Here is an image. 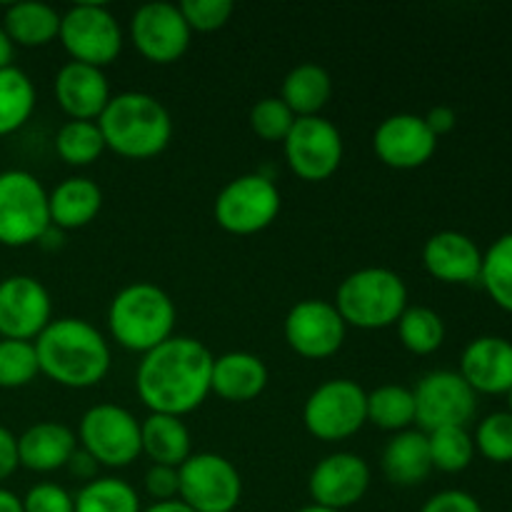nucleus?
Returning a JSON list of instances; mask_svg holds the SVG:
<instances>
[{"label": "nucleus", "instance_id": "2eb2a0df", "mask_svg": "<svg viewBox=\"0 0 512 512\" xmlns=\"http://www.w3.org/2000/svg\"><path fill=\"white\" fill-rule=\"evenodd\" d=\"M193 30L173 3L140 5L130 18V40L148 63H178L190 48Z\"/></svg>", "mask_w": 512, "mask_h": 512}, {"label": "nucleus", "instance_id": "6e6552de", "mask_svg": "<svg viewBox=\"0 0 512 512\" xmlns=\"http://www.w3.org/2000/svg\"><path fill=\"white\" fill-rule=\"evenodd\" d=\"M58 40L73 63L103 70L123 53V28L108 5L78 3L60 15Z\"/></svg>", "mask_w": 512, "mask_h": 512}, {"label": "nucleus", "instance_id": "c03bdc74", "mask_svg": "<svg viewBox=\"0 0 512 512\" xmlns=\"http://www.w3.org/2000/svg\"><path fill=\"white\" fill-rule=\"evenodd\" d=\"M423 120L430 128V133H433L435 138H440V135H448L450 130L455 128L458 115H455V110L448 108V105H435V108L428 110V115H423Z\"/></svg>", "mask_w": 512, "mask_h": 512}, {"label": "nucleus", "instance_id": "8fccbe9b", "mask_svg": "<svg viewBox=\"0 0 512 512\" xmlns=\"http://www.w3.org/2000/svg\"><path fill=\"white\" fill-rule=\"evenodd\" d=\"M298 512H338V510H330V508H323V505L310 503V505H305V508H300Z\"/></svg>", "mask_w": 512, "mask_h": 512}, {"label": "nucleus", "instance_id": "7c9ffc66", "mask_svg": "<svg viewBox=\"0 0 512 512\" xmlns=\"http://www.w3.org/2000/svg\"><path fill=\"white\" fill-rule=\"evenodd\" d=\"M75 498V512H143L140 495L128 480L95 478L85 483Z\"/></svg>", "mask_w": 512, "mask_h": 512}, {"label": "nucleus", "instance_id": "473e14b6", "mask_svg": "<svg viewBox=\"0 0 512 512\" xmlns=\"http://www.w3.org/2000/svg\"><path fill=\"white\" fill-rule=\"evenodd\" d=\"M55 153L65 165L85 168L105 153V140L98 123L90 120H68L55 135Z\"/></svg>", "mask_w": 512, "mask_h": 512}, {"label": "nucleus", "instance_id": "9d476101", "mask_svg": "<svg viewBox=\"0 0 512 512\" xmlns=\"http://www.w3.org/2000/svg\"><path fill=\"white\" fill-rule=\"evenodd\" d=\"M280 190L263 173L238 175L218 193L213 203L215 223L230 235H255L278 220Z\"/></svg>", "mask_w": 512, "mask_h": 512}, {"label": "nucleus", "instance_id": "bb28decb", "mask_svg": "<svg viewBox=\"0 0 512 512\" xmlns=\"http://www.w3.org/2000/svg\"><path fill=\"white\" fill-rule=\"evenodd\" d=\"M333 98V78L315 63L295 65L283 80L280 100L293 110L295 118H313Z\"/></svg>", "mask_w": 512, "mask_h": 512}, {"label": "nucleus", "instance_id": "2f4dec72", "mask_svg": "<svg viewBox=\"0 0 512 512\" xmlns=\"http://www.w3.org/2000/svg\"><path fill=\"white\" fill-rule=\"evenodd\" d=\"M403 348L413 355H433L445 343V323L428 305H408L395 323Z\"/></svg>", "mask_w": 512, "mask_h": 512}, {"label": "nucleus", "instance_id": "393cba45", "mask_svg": "<svg viewBox=\"0 0 512 512\" xmlns=\"http://www.w3.org/2000/svg\"><path fill=\"white\" fill-rule=\"evenodd\" d=\"M380 468H383L385 478L400 488H413V485L425 483L428 475L433 473L428 435L423 430L395 433V438L385 445Z\"/></svg>", "mask_w": 512, "mask_h": 512}, {"label": "nucleus", "instance_id": "6ab92c4d", "mask_svg": "<svg viewBox=\"0 0 512 512\" xmlns=\"http://www.w3.org/2000/svg\"><path fill=\"white\" fill-rule=\"evenodd\" d=\"M53 93L60 110L70 120H90L98 123L103 110L110 103L108 78L100 68L83 63H65L53 80Z\"/></svg>", "mask_w": 512, "mask_h": 512}, {"label": "nucleus", "instance_id": "e433bc0d", "mask_svg": "<svg viewBox=\"0 0 512 512\" xmlns=\"http://www.w3.org/2000/svg\"><path fill=\"white\" fill-rule=\"evenodd\" d=\"M475 450L490 463H512V415L493 413L475 430Z\"/></svg>", "mask_w": 512, "mask_h": 512}, {"label": "nucleus", "instance_id": "dca6fc26", "mask_svg": "<svg viewBox=\"0 0 512 512\" xmlns=\"http://www.w3.org/2000/svg\"><path fill=\"white\" fill-rule=\"evenodd\" d=\"M53 320L48 288L33 275H10L0 283V338L35 343Z\"/></svg>", "mask_w": 512, "mask_h": 512}, {"label": "nucleus", "instance_id": "20e7f679", "mask_svg": "<svg viewBox=\"0 0 512 512\" xmlns=\"http://www.w3.org/2000/svg\"><path fill=\"white\" fill-rule=\"evenodd\" d=\"M173 298L155 283L125 285L115 293L108 308V330L120 348L130 353H150L175 335Z\"/></svg>", "mask_w": 512, "mask_h": 512}, {"label": "nucleus", "instance_id": "4be33fe9", "mask_svg": "<svg viewBox=\"0 0 512 512\" xmlns=\"http://www.w3.org/2000/svg\"><path fill=\"white\" fill-rule=\"evenodd\" d=\"M268 365L263 358L245 350L223 353L213 360L210 393L225 403H250L268 388Z\"/></svg>", "mask_w": 512, "mask_h": 512}, {"label": "nucleus", "instance_id": "ddd939ff", "mask_svg": "<svg viewBox=\"0 0 512 512\" xmlns=\"http://www.w3.org/2000/svg\"><path fill=\"white\" fill-rule=\"evenodd\" d=\"M415 423L423 433L438 428H468L478 410V395L455 370H433L413 388Z\"/></svg>", "mask_w": 512, "mask_h": 512}, {"label": "nucleus", "instance_id": "f704fd0d", "mask_svg": "<svg viewBox=\"0 0 512 512\" xmlns=\"http://www.w3.org/2000/svg\"><path fill=\"white\" fill-rule=\"evenodd\" d=\"M428 435L430 463L440 473H463L475 458V443L465 428H438Z\"/></svg>", "mask_w": 512, "mask_h": 512}, {"label": "nucleus", "instance_id": "72a5a7b5", "mask_svg": "<svg viewBox=\"0 0 512 512\" xmlns=\"http://www.w3.org/2000/svg\"><path fill=\"white\" fill-rule=\"evenodd\" d=\"M480 283L498 308L512 313V233L500 235L483 253Z\"/></svg>", "mask_w": 512, "mask_h": 512}, {"label": "nucleus", "instance_id": "423d86ee", "mask_svg": "<svg viewBox=\"0 0 512 512\" xmlns=\"http://www.w3.org/2000/svg\"><path fill=\"white\" fill-rule=\"evenodd\" d=\"M53 228L48 210V190L28 170L0 173V245L25 248L43 240Z\"/></svg>", "mask_w": 512, "mask_h": 512}, {"label": "nucleus", "instance_id": "ea45409f", "mask_svg": "<svg viewBox=\"0 0 512 512\" xmlns=\"http://www.w3.org/2000/svg\"><path fill=\"white\" fill-rule=\"evenodd\" d=\"M25 512H75L73 493L58 483H38L25 493Z\"/></svg>", "mask_w": 512, "mask_h": 512}, {"label": "nucleus", "instance_id": "a878e982", "mask_svg": "<svg viewBox=\"0 0 512 512\" xmlns=\"http://www.w3.org/2000/svg\"><path fill=\"white\" fill-rule=\"evenodd\" d=\"M140 450L153 465L180 468L193 455V438L183 418L150 413L140 420Z\"/></svg>", "mask_w": 512, "mask_h": 512}, {"label": "nucleus", "instance_id": "c85d7f7f", "mask_svg": "<svg viewBox=\"0 0 512 512\" xmlns=\"http://www.w3.org/2000/svg\"><path fill=\"white\" fill-rule=\"evenodd\" d=\"M35 85L20 68L0 70V138L23 128L35 110Z\"/></svg>", "mask_w": 512, "mask_h": 512}, {"label": "nucleus", "instance_id": "f257e3e1", "mask_svg": "<svg viewBox=\"0 0 512 512\" xmlns=\"http://www.w3.org/2000/svg\"><path fill=\"white\" fill-rule=\"evenodd\" d=\"M213 360L208 345L188 335H173L143 355L135 370V393L150 413L183 418L210 395Z\"/></svg>", "mask_w": 512, "mask_h": 512}, {"label": "nucleus", "instance_id": "a18cd8bd", "mask_svg": "<svg viewBox=\"0 0 512 512\" xmlns=\"http://www.w3.org/2000/svg\"><path fill=\"white\" fill-rule=\"evenodd\" d=\"M65 468L70 470V475H73V478L83 480V485H85V483H90V480L98 478L100 465L95 463V460L90 458V455L85 453V450L78 445V450H75L73 458L68 460V465H65Z\"/></svg>", "mask_w": 512, "mask_h": 512}, {"label": "nucleus", "instance_id": "a211bd4d", "mask_svg": "<svg viewBox=\"0 0 512 512\" xmlns=\"http://www.w3.org/2000/svg\"><path fill=\"white\" fill-rule=\"evenodd\" d=\"M370 488V465L355 453H333L320 460L308 478L315 505L345 512L358 505Z\"/></svg>", "mask_w": 512, "mask_h": 512}, {"label": "nucleus", "instance_id": "3c124183", "mask_svg": "<svg viewBox=\"0 0 512 512\" xmlns=\"http://www.w3.org/2000/svg\"><path fill=\"white\" fill-rule=\"evenodd\" d=\"M508 413L512 415V390L508 393Z\"/></svg>", "mask_w": 512, "mask_h": 512}, {"label": "nucleus", "instance_id": "b1692460", "mask_svg": "<svg viewBox=\"0 0 512 512\" xmlns=\"http://www.w3.org/2000/svg\"><path fill=\"white\" fill-rule=\"evenodd\" d=\"M103 208V190L95 180L73 175L48 193L50 225L55 230H80L93 223Z\"/></svg>", "mask_w": 512, "mask_h": 512}, {"label": "nucleus", "instance_id": "4468645a", "mask_svg": "<svg viewBox=\"0 0 512 512\" xmlns=\"http://www.w3.org/2000/svg\"><path fill=\"white\" fill-rule=\"evenodd\" d=\"M288 348L305 360H328L343 348L348 325L328 300L305 298L288 310L283 323Z\"/></svg>", "mask_w": 512, "mask_h": 512}, {"label": "nucleus", "instance_id": "9b49d317", "mask_svg": "<svg viewBox=\"0 0 512 512\" xmlns=\"http://www.w3.org/2000/svg\"><path fill=\"white\" fill-rule=\"evenodd\" d=\"M180 503L193 512H233L243 498V478L218 453H193L178 468Z\"/></svg>", "mask_w": 512, "mask_h": 512}, {"label": "nucleus", "instance_id": "5701e85b", "mask_svg": "<svg viewBox=\"0 0 512 512\" xmlns=\"http://www.w3.org/2000/svg\"><path fill=\"white\" fill-rule=\"evenodd\" d=\"M78 450V435L63 423H35L18 438V460L33 473L65 468Z\"/></svg>", "mask_w": 512, "mask_h": 512}, {"label": "nucleus", "instance_id": "cd10ccee", "mask_svg": "<svg viewBox=\"0 0 512 512\" xmlns=\"http://www.w3.org/2000/svg\"><path fill=\"white\" fill-rule=\"evenodd\" d=\"M3 30L8 33L10 43L23 48H43L58 40L60 13L45 3H13L5 10Z\"/></svg>", "mask_w": 512, "mask_h": 512}, {"label": "nucleus", "instance_id": "09e8293b", "mask_svg": "<svg viewBox=\"0 0 512 512\" xmlns=\"http://www.w3.org/2000/svg\"><path fill=\"white\" fill-rule=\"evenodd\" d=\"M143 512H193L185 503L180 500H170V503H153L148 508H143Z\"/></svg>", "mask_w": 512, "mask_h": 512}, {"label": "nucleus", "instance_id": "f8f14e48", "mask_svg": "<svg viewBox=\"0 0 512 512\" xmlns=\"http://www.w3.org/2000/svg\"><path fill=\"white\" fill-rule=\"evenodd\" d=\"M343 135L323 115L298 118L283 140L288 168L305 183H323L338 173L343 163Z\"/></svg>", "mask_w": 512, "mask_h": 512}, {"label": "nucleus", "instance_id": "0eeeda50", "mask_svg": "<svg viewBox=\"0 0 512 512\" xmlns=\"http://www.w3.org/2000/svg\"><path fill=\"white\" fill-rule=\"evenodd\" d=\"M365 423H368V393L355 380H325L303 405L305 430L323 443H343L358 435Z\"/></svg>", "mask_w": 512, "mask_h": 512}, {"label": "nucleus", "instance_id": "aec40b11", "mask_svg": "<svg viewBox=\"0 0 512 512\" xmlns=\"http://www.w3.org/2000/svg\"><path fill=\"white\" fill-rule=\"evenodd\" d=\"M423 265L440 283H480L483 250L465 233H458V230H440V233L430 235L428 243H425Z\"/></svg>", "mask_w": 512, "mask_h": 512}, {"label": "nucleus", "instance_id": "39448f33", "mask_svg": "<svg viewBox=\"0 0 512 512\" xmlns=\"http://www.w3.org/2000/svg\"><path fill=\"white\" fill-rule=\"evenodd\" d=\"M333 305L348 328H393L408 308V285L390 268H360L340 283Z\"/></svg>", "mask_w": 512, "mask_h": 512}, {"label": "nucleus", "instance_id": "37998d69", "mask_svg": "<svg viewBox=\"0 0 512 512\" xmlns=\"http://www.w3.org/2000/svg\"><path fill=\"white\" fill-rule=\"evenodd\" d=\"M18 468V438H15L8 428L0 425V480L10 478Z\"/></svg>", "mask_w": 512, "mask_h": 512}, {"label": "nucleus", "instance_id": "7ed1b4c3", "mask_svg": "<svg viewBox=\"0 0 512 512\" xmlns=\"http://www.w3.org/2000/svg\"><path fill=\"white\" fill-rule=\"evenodd\" d=\"M105 150L125 160H150L173 140V118L155 95L125 90L110 98L98 118Z\"/></svg>", "mask_w": 512, "mask_h": 512}, {"label": "nucleus", "instance_id": "a19ab883", "mask_svg": "<svg viewBox=\"0 0 512 512\" xmlns=\"http://www.w3.org/2000/svg\"><path fill=\"white\" fill-rule=\"evenodd\" d=\"M145 493L150 495L153 503H170L178 500L180 493V478L178 468H168V465H150L148 473L143 478Z\"/></svg>", "mask_w": 512, "mask_h": 512}, {"label": "nucleus", "instance_id": "49530a36", "mask_svg": "<svg viewBox=\"0 0 512 512\" xmlns=\"http://www.w3.org/2000/svg\"><path fill=\"white\" fill-rule=\"evenodd\" d=\"M0 512H25L23 498H18L13 490L0 488Z\"/></svg>", "mask_w": 512, "mask_h": 512}, {"label": "nucleus", "instance_id": "58836bf2", "mask_svg": "<svg viewBox=\"0 0 512 512\" xmlns=\"http://www.w3.org/2000/svg\"><path fill=\"white\" fill-rule=\"evenodd\" d=\"M178 8L193 33H215L228 25L235 5L230 0H185Z\"/></svg>", "mask_w": 512, "mask_h": 512}, {"label": "nucleus", "instance_id": "79ce46f5", "mask_svg": "<svg viewBox=\"0 0 512 512\" xmlns=\"http://www.w3.org/2000/svg\"><path fill=\"white\" fill-rule=\"evenodd\" d=\"M420 512H483L478 500L465 490H443L428 498Z\"/></svg>", "mask_w": 512, "mask_h": 512}, {"label": "nucleus", "instance_id": "f3484780", "mask_svg": "<svg viewBox=\"0 0 512 512\" xmlns=\"http://www.w3.org/2000/svg\"><path fill=\"white\" fill-rule=\"evenodd\" d=\"M373 150L388 168L415 170L430 163L438 150V138L430 133L423 115L395 113L375 128Z\"/></svg>", "mask_w": 512, "mask_h": 512}, {"label": "nucleus", "instance_id": "412c9836", "mask_svg": "<svg viewBox=\"0 0 512 512\" xmlns=\"http://www.w3.org/2000/svg\"><path fill=\"white\" fill-rule=\"evenodd\" d=\"M458 373L475 395H508L512 390V343L500 335L475 338L460 355Z\"/></svg>", "mask_w": 512, "mask_h": 512}, {"label": "nucleus", "instance_id": "de8ad7c7", "mask_svg": "<svg viewBox=\"0 0 512 512\" xmlns=\"http://www.w3.org/2000/svg\"><path fill=\"white\" fill-rule=\"evenodd\" d=\"M13 53H15V45L10 43L8 33H5L3 25H0V70L13 65Z\"/></svg>", "mask_w": 512, "mask_h": 512}, {"label": "nucleus", "instance_id": "4c0bfd02", "mask_svg": "<svg viewBox=\"0 0 512 512\" xmlns=\"http://www.w3.org/2000/svg\"><path fill=\"white\" fill-rule=\"evenodd\" d=\"M250 128L265 143H283L298 118L280 98H263L250 108Z\"/></svg>", "mask_w": 512, "mask_h": 512}, {"label": "nucleus", "instance_id": "c9c22d12", "mask_svg": "<svg viewBox=\"0 0 512 512\" xmlns=\"http://www.w3.org/2000/svg\"><path fill=\"white\" fill-rule=\"evenodd\" d=\"M40 375L35 345L25 340L0 338V388H25Z\"/></svg>", "mask_w": 512, "mask_h": 512}, {"label": "nucleus", "instance_id": "1a4fd4ad", "mask_svg": "<svg viewBox=\"0 0 512 512\" xmlns=\"http://www.w3.org/2000/svg\"><path fill=\"white\" fill-rule=\"evenodd\" d=\"M78 445L100 468H128L143 455L140 420L123 405H93L80 418Z\"/></svg>", "mask_w": 512, "mask_h": 512}, {"label": "nucleus", "instance_id": "c756f323", "mask_svg": "<svg viewBox=\"0 0 512 512\" xmlns=\"http://www.w3.org/2000/svg\"><path fill=\"white\" fill-rule=\"evenodd\" d=\"M368 423L385 433H403L415 423L413 390L405 385H380L368 393Z\"/></svg>", "mask_w": 512, "mask_h": 512}, {"label": "nucleus", "instance_id": "f03ea898", "mask_svg": "<svg viewBox=\"0 0 512 512\" xmlns=\"http://www.w3.org/2000/svg\"><path fill=\"white\" fill-rule=\"evenodd\" d=\"M40 375L70 390H88L110 373L113 353L105 335L83 318H55L35 338Z\"/></svg>", "mask_w": 512, "mask_h": 512}]
</instances>
